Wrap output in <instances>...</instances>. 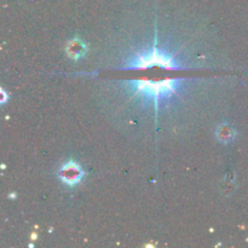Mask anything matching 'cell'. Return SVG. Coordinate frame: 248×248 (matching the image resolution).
<instances>
[{
    "instance_id": "5",
    "label": "cell",
    "mask_w": 248,
    "mask_h": 248,
    "mask_svg": "<svg viewBox=\"0 0 248 248\" xmlns=\"http://www.w3.org/2000/svg\"><path fill=\"white\" fill-rule=\"evenodd\" d=\"M216 136H217L218 140L220 143H230L234 140L236 132H235L234 127L229 124H222L219 127L216 131Z\"/></svg>"
},
{
    "instance_id": "4",
    "label": "cell",
    "mask_w": 248,
    "mask_h": 248,
    "mask_svg": "<svg viewBox=\"0 0 248 248\" xmlns=\"http://www.w3.org/2000/svg\"><path fill=\"white\" fill-rule=\"evenodd\" d=\"M87 52V46L80 38H74L67 44V55L72 60H80Z\"/></svg>"
},
{
    "instance_id": "1",
    "label": "cell",
    "mask_w": 248,
    "mask_h": 248,
    "mask_svg": "<svg viewBox=\"0 0 248 248\" xmlns=\"http://www.w3.org/2000/svg\"><path fill=\"white\" fill-rule=\"evenodd\" d=\"M178 80H162V81H149V80H133L127 84L128 89L135 94H143L148 98L159 101L162 97L173 93L178 87Z\"/></svg>"
},
{
    "instance_id": "3",
    "label": "cell",
    "mask_w": 248,
    "mask_h": 248,
    "mask_svg": "<svg viewBox=\"0 0 248 248\" xmlns=\"http://www.w3.org/2000/svg\"><path fill=\"white\" fill-rule=\"evenodd\" d=\"M84 176L85 171L80 166V164H78L74 160L67 161L58 170V177H60L61 182L67 186H69V188H73V186H77L78 184H80Z\"/></svg>"
},
{
    "instance_id": "2",
    "label": "cell",
    "mask_w": 248,
    "mask_h": 248,
    "mask_svg": "<svg viewBox=\"0 0 248 248\" xmlns=\"http://www.w3.org/2000/svg\"><path fill=\"white\" fill-rule=\"evenodd\" d=\"M152 65H159V67L167 68V69H176L173 57L171 55L159 52L157 48H153L152 52L137 55L130 62L128 68L132 69H140V68H148Z\"/></svg>"
}]
</instances>
